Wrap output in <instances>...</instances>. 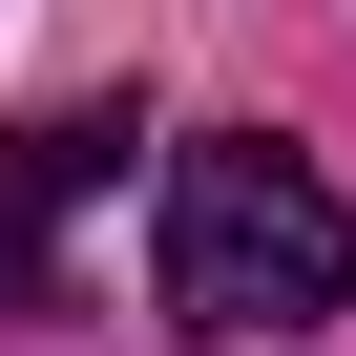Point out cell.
I'll return each instance as SVG.
<instances>
[{"label":"cell","instance_id":"obj_1","mask_svg":"<svg viewBox=\"0 0 356 356\" xmlns=\"http://www.w3.org/2000/svg\"><path fill=\"white\" fill-rule=\"evenodd\" d=\"M335 293H356L335 168H293L273 126H189L168 147V314L189 335H314Z\"/></svg>","mask_w":356,"mask_h":356},{"label":"cell","instance_id":"obj_2","mask_svg":"<svg viewBox=\"0 0 356 356\" xmlns=\"http://www.w3.org/2000/svg\"><path fill=\"white\" fill-rule=\"evenodd\" d=\"M126 147H147V105H126V84H105V105H42L22 147H0V314H42V231L105 189Z\"/></svg>","mask_w":356,"mask_h":356}]
</instances>
